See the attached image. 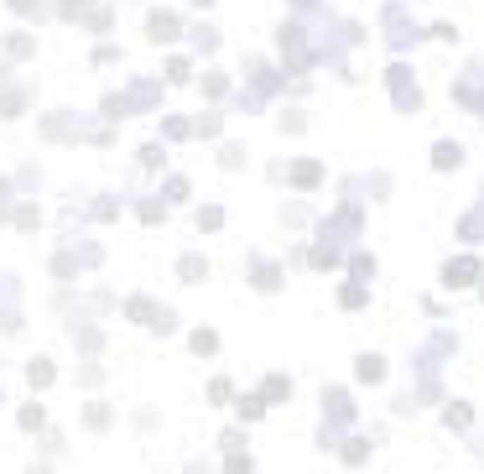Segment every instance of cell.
<instances>
[{
	"instance_id": "obj_1",
	"label": "cell",
	"mask_w": 484,
	"mask_h": 474,
	"mask_svg": "<svg viewBox=\"0 0 484 474\" xmlns=\"http://www.w3.org/2000/svg\"><path fill=\"white\" fill-rule=\"evenodd\" d=\"M442 276H448V287H469V276H479V266H474V261H448Z\"/></svg>"
},
{
	"instance_id": "obj_9",
	"label": "cell",
	"mask_w": 484,
	"mask_h": 474,
	"mask_svg": "<svg viewBox=\"0 0 484 474\" xmlns=\"http://www.w3.org/2000/svg\"><path fill=\"white\" fill-rule=\"evenodd\" d=\"M230 474H250V459H230Z\"/></svg>"
},
{
	"instance_id": "obj_3",
	"label": "cell",
	"mask_w": 484,
	"mask_h": 474,
	"mask_svg": "<svg viewBox=\"0 0 484 474\" xmlns=\"http://www.w3.org/2000/svg\"><path fill=\"white\" fill-rule=\"evenodd\" d=\"M459 162H464V151L453 146V141H442L438 146V167H459Z\"/></svg>"
},
{
	"instance_id": "obj_8",
	"label": "cell",
	"mask_w": 484,
	"mask_h": 474,
	"mask_svg": "<svg viewBox=\"0 0 484 474\" xmlns=\"http://www.w3.org/2000/svg\"><path fill=\"white\" fill-rule=\"evenodd\" d=\"M21 428H42V406H26V412H21Z\"/></svg>"
},
{
	"instance_id": "obj_4",
	"label": "cell",
	"mask_w": 484,
	"mask_h": 474,
	"mask_svg": "<svg viewBox=\"0 0 484 474\" xmlns=\"http://www.w3.org/2000/svg\"><path fill=\"white\" fill-rule=\"evenodd\" d=\"M266 397H271V401H281V397H292V386H287L281 375H271V380H266Z\"/></svg>"
},
{
	"instance_id": "obj_6",
	"label": "cell",
	"mask_w": 484,
	"mask_h": 474,
	"mask_svg": "<svg viewBox=\"0 0 484 474\" xmlns=\"http://www.w3.org/2000/svg\"><path fill=\"white\" fill-rule=\"evenodd\" d=\"M292 177H297L302 188H307V182H318V162H297V173H292Z\"/></svg>"
},
{
	"instance_id": "obj_2",
	"label": "cell",
	"mask_w": 484,
	"mask_h": 474,
	"mask_svg": "<svg viewBox=\"0 0 484 474\" xmlns=\"http://www.w3.org/2000/svg\"><path fill=\"white\" fill-rule=\"evenodd\" d=\"M167 37H178V21H172L167 11H156L151 16V42H167Z\"/></svg>"
},
{
	"instance_id": "obj_10",
	"label": "cell",
	"mask_w": 484,
	"mask_h": 474,
	"mask_svg": "<svg viewBox=\"0 0 484 474\" xmlns=\"http://www.w3.org/2000/svg\"><path fill=\"white\" fill-rule=\"evenodd\" d=\"M37 474H42V469H37Z\"/></svg>"
},
{
	"instance_id": "obj_5",
	"label": "cell",
	"mask_w": 484,
	"mask_h": 474,
	"mask_svg": "<svg viewBox=\"0 0 484 474\" xmlns=\"http://www.w3.org/2000/svg\"><path fill=\"white\" fill-rule=\"evenodd\" d=\"M26 375H32V386H47V380H52V370H47V360H32V370H26Z\"/></svg>"
},
{
	"instance_id": "obj_7",
	"label": "cell",
	"mask_w": 484,
	"mask_h": 474,
	"mask_svg": "<svg viewBox=\"0 0 484 474\" xmlns=\"http://www.w3.org/2000/svg\"><path fill=\"white\" fill-rule=\"evenodd\" d=\"M359 380H380V360H359Z\"/></svg>"
}]
</instances>
